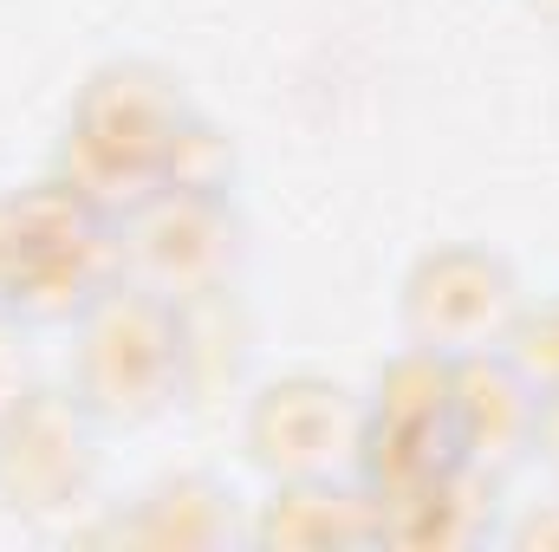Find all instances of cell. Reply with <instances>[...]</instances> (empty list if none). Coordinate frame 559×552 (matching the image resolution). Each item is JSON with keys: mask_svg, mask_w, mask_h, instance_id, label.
<instances>
[{"mask_svg": "<svg viewBox=\"0 0 559 552\" xmlns=\"http://www.w3.org/2000/svg\"><path fill=\"white\" fill-rule=\"evenodd\" d=\"M182 377V325L176 305L156 299L150 286H105L85 319V351H79V384L85 404L118 422H143L169 404Z\"/></svg>", "mask_w": 559, "mask_h": 552, "instance_id": "obj_3", "label": "cell"}, {"mask_svg": "<svg viewBox=\"0 0 559 552\" xmlns=\"http://www.w3.org/2000/svg\"><path fill=\"white\" fill-rule=\"evenodd\" d=\"M534 410L540 397H527V377L514 364H488V358H468L455 364V448L462 461H514L527 442H534Z\"/></svg>", "mask_w": 559, "mask_h": 552, "instance_id": "obj_9", "label": "cell"}, {"mask_svg": "<svg viewBox=\"0 0 559 552\" xmlns=\"http://www.w3.org/2000/svg\"><path fill=\"white\" fill-rule=\"evenodd\" d=\"M534 448H540V455L559 468V384H554V397L534 410Z\"/></svg>", "mask_w": 559, "mask_h": 552, "instance_id": "obj_12", "label": "cell"}, {"mask_svg": "<svg viewBox=\"0 0 559 552\" xmlns=\"http://www.w3.org/2000/svg\"><path fill=\"white\" fill-rule=\"evenodd\" d=\"M495 488L475 461H449L429 481L378 501V540H411V547H468L488 533Z\"/></svg>", "mask_w": 559, "mask_h": 552, "instance_id": "obj_8", "label": "cell"}, {"mask_svg": "<svg viewBox=\"0 0 559 552\" xmlns=\"http://www.w3.org/2000/svg\"><path fill=\"white\" fill-rule=\"evenodd\" d=\"M131 254L156 299L182 305L202 292H222L235 261V221L222 208V189H156L138 202Z\"/></svg>", "mask_w": 559, "mask_h": 552, "instance_id": "obj_4", "label": "cell"}, {"mask_svg": "<svg viewBox=\"0 0 559 552\" xmlns=\"http://www.w3.org/2000/svg\"><path fill=\"white\" fill-rule=\"evenodd\" d=\"M261 540L280 547H352V540H378V501H358L345 488H332V475L293 481L286 494H274Z\"/></svg>", "mask_w": 559, "mask_h": 552, "instance_id": "obj_10", "label": "cell"}, {"mask_svg": "<svg viewBox=\"0 0 559 552\" xmlns=\"http://www.w3.org/2000/svg\"><path fill=\"white\" fill-rule=\"evenodd\" d=\"M547 7H554V13H559V0H547Z\"/></svg>", "mask_w": 559, "mask_h": 552, "instance_id": "obj_15", "label": "cell"}, {"mask_svg": "<svg viewBox=\"0 0 559 552\" xmlns=\"http://www.w3.org/2000/svg\"><path fill=\"white\" fill-rule=\"evenodd\" d=\"M189 131L195 124H189V111H182L169 79H156L150 65H111L79 98L59 182H72L98 208H118V202L138 208L143 195L169 189L176 149H182Z\"/></svg>", "mask_w": 559, "mask_h": 552, "instance_id": "obj_1", "label": "cell"}, {"mask_svg": "<svg viewBox=\"0 0 559 552\" xmlns=\"http://www.w3.org/2000/svg\"><path fill=\"white\" fill-rule=\"evenodd\" d=\"M521 540H527V547H547V540H559V520H534Z\"/></svg>", "mask_w": 559, "mask_h": 552, "instance_id": "obj_14", "label": "cell"}, {"mask_svg": "<svg viewBox=\"0 0 559 552\" xmlns=\"http://www.w3.org/2000/svg\"><path fill=\"white\" fill-rule=\"evenodd\" d=\"M118 267V241L105 235V208L72 182H46L20 202H0V299L59 319L92 305Z\"/></svg>", "mask_w": 559, "mask_h": 552, "instance_id": "obj_2", "label": "cell"}, {"mask_svg": "<svg viewBox=\"0 0 559 552\" xmlns=\"http://www.w3.org/2000/svg\"><path fill=\"white\" fill-rule=\"evenodd\" d=\"M508 338H514V371L521 377L559 384V299H547L540 312H514Z\"/></svg>", "mask_w": 559, "mask_h": 552, "instance_id": "obj_11", "label": "cell"}, {"mask_svg": "<svg viewBox=\"0 0 559 552\" xmlns=\"http://www.w3.org/2000/svg\"><path fill=\"white\" fill-rule=\"evenodd\" d=\"M20 391H13V345H7V332H0V410L13 404Z\"/></svg>", "mask_w": 559, "mask_h": 552, "instance_id": "obj_13", "label": "cell"}, {"mask_svg": "<svg viewBox=\"0 0 559 552\" xmlns=\"http://www.w3.org/2000/svg\"><path fill=\"white\" fill-rule=\"evenodd\" d=\"M404 312H411V332L423 338V351H475L481 338L508 332L521 305H514V279L501 261L449 248L411 274Z\"/></svg>", "mask_w": 559, "mask_h": 552, "instance_id": "obj_6", "label": "cell"}, {"mask_svg": "<svg viewBox=\"0 0 559 552\" xmlns=\"http://www.w3.org/2000/svg\"><path fill=\"white\" fill-rule=\"evenodd\" d=\"M358 435L365 422L352 416L345 391L319 377H286L254 404V455L293 481L332 475L345 455H358Z\"/></svg>", "mask_w": 559, "mask_h": 552, "instance_id": "obj_7", "label": "cell"}, {"mask_svg": "<svg viewBox=\"0 0 559 552\" xmlns=\"http://www.w3.org/2000/svg\"><path fill=\"white\" fill-rule=\"evenodd\" d=\"M85 481H92V435L79 404L33 391L0 410V494L13 507L26 514L66 507Z\"/></svg>", "mask_w": 559, "mask_h": 552, "instance_id": "obj_5", "label": "cell"}]
</instances>
